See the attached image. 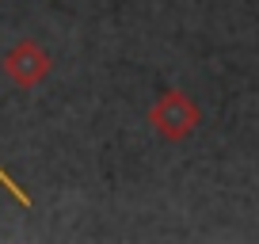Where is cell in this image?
<instances>
[{
  "label": "cell",
  "instance_id": "2",
  "mask_svg": "<svg viewBox=\"0 0 259 244\" xmlns=\"http://www.w3.org/2000/svg\"><path fill=\"white\" fill-rule=\"evenodd\" d=\"M50 69H54V61H50V54L34 38H19L16 46L4 54V73H8V80L19 84V88L42 84L50 76Z\"/></svg>",
  "mask_w": 259,
  "mask_h": 244
},
{
  "label": "cell",
  "instance_id": "1",
  "mask_svg": "<svg viewBox=\"0 0 259 244\" xmlns=\"http://www.w3.org/2000/svg\"><path fill=\"white\" fill-rule=\"evenodd\" d=\"M149 126H153L164 141H187L198 126H202V111H198V103H194L187 92L171 88V92H164V96L153 103Z\"/></svg>",
  "mask_w": 259,
  "mask_h": 244
}]
</instances>
